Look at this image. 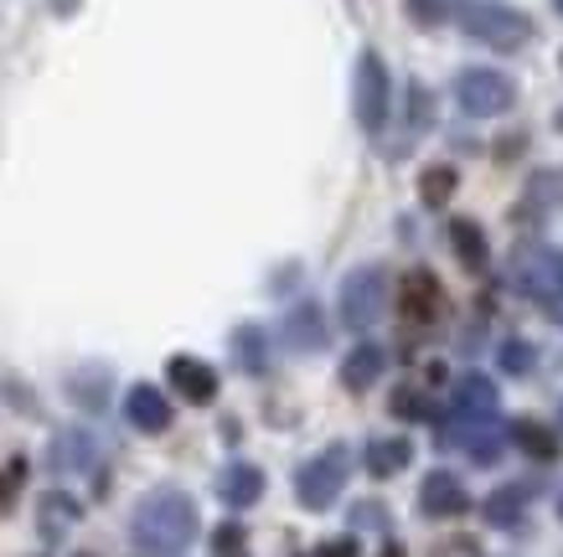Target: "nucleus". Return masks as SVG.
Listing matches in <instances>:
<instances>
[{
	"instance_id": "nucleus-1",
	"label": "nucleus",
	"mask_w": 563,
	"mask_h": 557,
	"mask_svg": "<svg viewBox=\"0 0 563 557\" xmlns=\"http://www.w3.org/2000/svg\"><path fill=\"white\" fill-rule=\"evenodd\" d=\"M197 537V506H191L181 490H155L151 501H140L135 511V542L140 553L151 557H172Z\"/></svg>"
},
{
	"instance_id": "nucleus-2",
	"label": "nucleus",
	"mask_w": 563,
	"mask_h": 557,
	"mask_svg": "<svg viewBox=\"0 0 563 557\" xmlns=\"http://www.w3.org/2000/svg\"><path fill=\"white\" fill-rule=\"evenodd\" d=\"M461 26L471 42H486L492 52H517L532 42V21L507 0H461Z\"/></svg>"
},
{
	"instance_id": "nucleus-3",
	"label": "nucleus",
	"mask_w": 563,
	"mask_h": 557,
	"mask_svg": "<svg viewBox=\"0 0 563 557\" xmlns=\"http://www.w3.org/2000/svg\"><path fill=\"white\" fill-rule=\"evenodd\" d=\"M455 99H461L465 114L496 119V114H507V109L517 103V83L507 78V73H496V68H465L461 78H455Z\"/></svg>"
},
{
	"instance_id": "nucleus-4",
	"label": "nucleus",
	"mask_w": 563,
	"mask_h": 557,
	"mask_svg": "<svg viewBox=\"0 0 563 557\" xmlns=\"http://www.w3.org/2000/svg\"><path fill=\"white\" fill-rule=\"evenodd\" d=\"M346 465H352V455H346L342 444L336 449H325L321 459H310L306 470H300V501H306L310 511H325L331 501H336V490H342V480H346Z\"/></svg>"
},
{
	"instance_id": "nucleus-5",
	"label": "nucleus",
	"mask_w": 563,
	"mask_h": 557,
	"mask_svg": "<svg viewBox=\"0 0 563 557\" xmlns=\"http://www.w3.org/2000/svg\"><path fill=\"white\" fill-rule=\"evenodd\" d=\"M388 304V274L383 269H357L342 285V315L346 325H373Z\"/></svg>"
},
{
	"instance_id": "nucleus-6",
	"label": "nucleus",
	"mask_w": 563,
	"mask_h": 557,
	"mask_svg": "<svg viewBox=\"0 0 563 557\" xmlns=\"http://www.w3.org/2000/svg\"><path fill=\"white\" fill-rule=\"evenodd\" d=\"M383 114H388V73H383V63H377V52H362V63H357V119L367 124V130H377Z\"/></svg>"
},
{
	"instance_id": "nucleus-7",
	"label": "nucleus",
	"mask_w": 563,
	"mask_h": 557,
	"mask_svg": "<svg viewBox=\"0 0 563 557\" xmlns=\"http://www.w3.org/2000/svg\"><path fill=\"white\" fill-rule=\"evenodd\" d=\"M440 304H444V294H440V279H434V274L429 269L404 274V285H398V310H404V321H413V325L434 321Z\"/></svg>"
},
{
	"instance_id": "nucleus-8",
	"label": "nucleus",
	"mask_w": 563,
	"mask_h": 557,
	"mask_svg": "<svg viewBox=\"0 0 563 557\" xmlns=\"http://www.w3.org/2000/svg\"><path fill=\"white\" fill-rule=\"evenodd\" d=\"M419 511H424V516H465V511H471V490L461 486V475L434 470L424 486H419Z\"/></svg>"
},
{
	"instance_id": "nucleus-9",
	"label": "nucleus",
	"mask_w": 563,
	"mask_h": 557,
	"mask_svg": "<svg viewBox=\"0 0 563 557\" xmlns=\"http://www.w3.org/2000/svg\"><path fill=\"white\" fill-rule=\"evenodd\" d=\"M455 419H471V423L496 419V382L492 377L465 371L461 382H455Z\"/></svg>"
},
{
	"instance_id": "nucleus-10",
	"label": "nucleus",
	"mask_w": 563,
	"mask_h": 557,
	"mask_svg": "<svg viewBox=\"0 0 563 557\" xmlns=\"http://www.w3.org/2000/svg\"><path fill=\"white\" fill-rule=\"evenodd\" d=\"M172 382H176V392H181L187 403H212V398H218V377H212V367L197 361V356H176Z\"/></svg>"
},
{
	"instance_id": "nucleus-11",
	"label": "nucleus",
	"mask_w": 563,
	"mask_h": 557,
	"mask_svg": "<svg viewBox=\"0 0 563 557\" xmlns=\"http://www.w3.org/2000/svg\"><path fill=\"white\" fill-rule=\"evenodd\" d=\"M124 413H130V423H135V428H145V434H161V428L172 423V403H166L155 388H135V392H130Z\"/></svg>"
},
{
	"instance_id": "nucleus-12",
	"label": "nucleus",
	"mask_w": 563,
	"mask_h": 557,
	"mask_svg": "<svg viewBox=\"0 0 563 557\" xmlns=\"http://www.w3.org/2000/svg\"><path fill=\"white\" fill-rule=\"evenodd\" d=\"M481 516L492 526H517L522 516H528V486H501L492 490L486 501H481Z\"/></svg>"
},
{
	"instance_id": "nucleus-13",
	"label": "nucleus",
	"mask_w": 563,
	"mask_h": 557,
	"mask_svg": "<svg viewBox=\"0 0 563 557\" xmlns=\"http://www.w3.org/2000/svg\"><path fill=\"white\" fill-rule=\"evenodd\" d=\"M512 444L522 449V455H532V459H559V434H553L548 423H538V419H517L512 423Z\"/></svg>"
},
{
	"instance_id": "nucleus-14",
	"label": "nucleus",
	"mask_w": 563,
	"mask_h": 557,
	"mask_svg": "<svg viewBox=\"0 0 563 557\" xmlns=\"http://www.w3.org/2000/svg\"><path fill=\"white\" fill-rule=\"evenodd\" d=\"M409 459H413V444L409 439H373V444H367V470H373L377 480L398 475Z\"/></svg>"
},
{
	"instance_id": "nucleus-15",
	"label": "nucleus",
	"mask_w": 563,
	"mask_h": 557,
	"mask_svg": "<svg viewBox=\"0 0 563 557\" xmlns=\"http://www.w3.org/2000/svg\"><path fill=\"white\" fill-rule=\"evenodd\" d=\"M258 490H264V475L254 465H233V470L222 475V501L228 506H254Z\"/></svg>"
},
{
	"instance_id": "nucleus-16",
	"label": "nucleus",
	"mask_w": 563,
	"mask_h": 557,
	"mask_svg": "<svg viewBox=\"0 0 563 557\" xmlns=\"http://www.w3.org/2000/svg\"><path fill=\"white\" fill-rule=\"evenodd\" d=\"M377 377H383V352L377 346H357V352L346 356V367H342V382L352 392H362V388H373Z\"/></svg>"
},
{
	"instance_id": "nucleus-17",
	"label": "nucleus",
	"mask_w": 563,
	"mask_h": 557,
	"mask_svg": "<svg viewBox=\"0 0 563 557\" xmlns=\"http://www.w3.org/2000/svg\"><path fill=\"white\" fill-rule=\"evenodd\" d=\"M450 243H455V258H461L465 269H481V264H486V233H481L471 218L450 222Z\"/></svg>"
},
{
	"instance_id": "nucleus-18",
	"label": "nucleus",
	"mask_w": 563,
	"mask_h": 557,
	"mask_svg": "<svg viewBox=\"0 0 563 557\" xmlns=\"http://www.w3.org/2000/svg\"><path fill=\"white\" fill-rule=\"evenodd\" d=\"M455 186H461V176H455V166H429L424 176H419V197H424L429 207H440L455 197Z\"/></svg>"
},
{
	"instance_id": "nucleus-19",
	"label": "nucleus",
	"mask_w": 563,
	"mask_h": 557,
	"mask_svg": "<svg viewBox=\"0 0 563 557\" xmlns=\"http://www.w3.org/2000/svg\"><path fill=\"white\" fill-rule=\"evenodd\" d=\"M404 11H409L413 26H429V32H434V26H444V21L461 11V0H404Z\"/></svg>"
},
{
	"instance_id": "nucleus-20",
	"label": "nucleus",
	"mask_w": 563,
	"mask_h": 557,
	"mask_svg": "<svg viewBox=\"0 0 563 557\" xmlns=\"http://www.w3.org/2000/svg\"><path fill=\"white\" fill-rule=\"evenodd\" d=\"M290 331H295V346H321V341H325V325H321V315H316V310H300Z\"/></svg>"
},
{
	"instance_id": "nucleus-21",
	"label": "nucleus",
	"mask_w": 563,
	"mask_h": 557,
	"mask_svg": "<svg viewBox=\"0 0 563 557\" xmlns=\"http://www.w3.org/2000/svg\"><path fill=\"white\" fill-rule=\"evenodd\" d=\"M501 367L512 371V377L532 371V346H528V341H507V346H501Z\"/></svg>"
},
{
	"instance_id": "nucleus-22",
	"label": "nucleus",
	"mask_w": 563,
	"mask_h": 557,
	"mask_svg": "<svg viewBox=\"0 0 563 557\" xmlns=\"http://www.w3.org/2000/svg\"><path fill=\"white\" fill-rule=\"evenodd\" d=\"M212 553H218V557H249V547H243V526H218Z\"/></svg>"
},
{
	"instance_id": "nucleus-23",
	"label": "nucleus",
	"mask_w": 563,
	"mask_h": 557,
	"mask_svg": "<svg viewBox=\"0 0 563 557\" xmlns=\"http://www.w3.org/2000/svg\"><path fill=\"white\" fill-rule=\"evenodd\" d=\"M393 408H398V413H404V419H434V408L424 403V398H419V392H398V398H393Z\"/></svg>"
},
{
	"instance_id": "nucleus-24",
	"label": "nucleus",
	"mask_w": 563,
	"mask_h": 557,
	"mask_svg": "<svg viewBox=\"0 0 563 557\" xmlns=\"http://www.w3.org/2000/svg\"><path fill=\"white\" fill-rule=\"evenodd\" d=\"M73 516H78V511H73L68 495H52L47 511H42V522H47V532H57V522H73Z\"/></svg>"
},
{
	"instance_id": "nucleus-25",
	"label": "nucleus",
	"mask_w": 563,
	"mask_h": 557,
	"mask_svg": "<svg viewBox=\"0 0 563 557\" xmlns=\"http://www.w3.org/2000/svg\"><path fill=\"white\" fill-rule=\"evenodd\" d=\"M316 557H357V542H352V537H342V542H325V547H321V553H316Z\"/></svg>"
},
{
	"instance_id": "nucleus-26",
	"label": "nucleus",
	"mask_w": 563,
	"mask_h": 557,
	"mask_svg": "<svg viewBox=\"0 0 563 557\" xmlns=\"http://www.w3.org/2000/svg\"><path fill=\"white\" fill-rule=\"evenodd\" d=\"M434 557H481V553H476V542L455 537V542H450V547H440V553H434Z\"/></svg>"
},
{
	"instance_id": "nucleus-27",
	"label": "nucleus",
	"mask_w": 563,
	"mask_h": 557,
	"mask_svg": "<svg viewBox=\"0 0 563 557\" xmlns=\"http://www.w3.org/2000/svg\"><path fill=\"white\" fill-rule=\"evenodd\" d=\"M559 135H563V109H559Z\"/></svg>"
},
{
	"instance_id": "nucleus-28",
	"label": "nucleus",
	"mask_w": 563,
	"mask_h": 557,
	"mask_svg": "<svg viewBox=\"0 0 563 557\" xmlns=\"http://www.w3.org/2000/svg\"><path fill=\"white\" fill-rule=\"evenodd\" d=\"M553 5H559V16H563V0H553Z\"/></svg>"
},
{
	"instance_id": "nucleus-29",
	"label": "nucleus",
	"mask_w": 563,
	"mask_h": 557,
	"mask_svg": "<svg viewBox=\"0 0 563 557\" xmlns=\"http://www.w3.org/2000/svg\"><path fill=\"white\" fill-rule=\"evenodd\" d=\"M559 516H563V501H559Z\"/></svg>"
},
{
	"instance_id": "nucleus-30",
	"label": "nucleus",
	"mask_w": 563,
	"mask_h": 557,
	"mask_svg": "<svg viewBox=\"0 0 563 557\" xmlns=\"http://www.w3.org/2000/svg\"><path fill=\"white\" fill-rule=\"evenodd\" d=\"M559 419H563V413H559Z\"/></svg>"
}]
</instances>
